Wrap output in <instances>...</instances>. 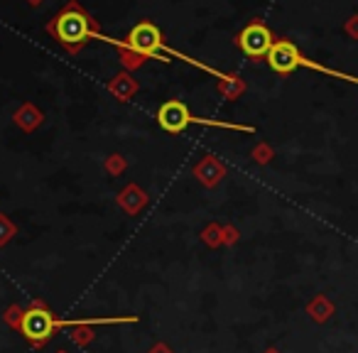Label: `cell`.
<instances>
[{
	"label": "cell",
	"instance_id": "6da1fadb",
	"mask_svg": "<svg viewBox=\"0 0 358 353\" xmlns=\"http://www.w3.org/2000/svg\"><path fill=\"white\" fill-rule=\"evenodd\" d=\"M91 40H103V42H108V45L125 47V50H133L135 55L148 57V59L169 62L167 57H174V59L187 62V64L196 66V69L206 71V74H214L216 79H231V76H226L224 71L214 69V66H206L204 62L192 59V57L185 55V52H177V50H172V47H167V45H164V40H162V32H159L152 22H140V25H135L125 40H113V37H106V35H101V32H94V37H91Z\"/></svg>",
	"mask_w": 358,
	"mask_h": 353
},
{
	"label": "cell",
	"instance_id": "7a4b0ae2",
	"mask_svg": "<svg viewBox=\"0 0 358 353\" xmlns=\"http://www.w3.org/2000/svg\"><path fill=\"white\" fill-rule=\"evenodd\" d=\"M138 322V317H106V319H64V322H57L47 309H30L22 317V333H25L30 341H45L52 336L55 329L62 326H89V324H133Z\"/></svg>",
	"mask_w": 358,
	"mask_h": 353
},
{
	"label": "cell",
	"instance_id": "3957f363",
	"mask_svg": "<svg viewBox=\"0 0 358 353\" xmlns=\"http://www.w3.org/2000/svg\"><path fill=\"white\" fill-rule=\"evenodd\" d=\"M265 59H268L270 69L278 71V74H289V71H294L297 66H307V69L322 71V74L334 76V79L348 81V84H358V76L343 74V71H334V69H329V66L307 59V57H304L289 40H278V42H275V45L270 47V52H268V57H265Z\"/></svg>",
	"mask_w": 358,
	"mask_h": 353
},
{
	"label": "cell",
	"instance_id": "277c9868",
	"mask_svg": "<svg viewBox=\"0 0 358 353\" xmlns=\"http://www.w3.org/2000/svg\"><path fill=\"white\" fill-rule=\"evenodd\" d=\"M52 32H55L62 45L81 47L86 40L94 37L96 30H94V20H91L79 6H69L66 10H62L59 15H57L55 25H52Z\"/></svg>",
	"mask_w": 358,
	"mask_h": 353
},
{
	"label": "cell",
	"instance_id": "5b68a950",
	"mask_svg": "<svg viewBox=\"0 0 358 353\" xmlns=\"http://www.w3.org/2000/svg\"><path fill=\"white\" fill-rule=\"evenodd\" d=\"M273 45H275L273 32H270L263 22H253V25H248L238 35V47L243 50V55L253 57V59H258V57H268V52Z\"/></svg>",
	"mask_w": 358,
	"mask_h": 353
},
{
	"label": "cell",
	"instance_id": "8992f818",
	"mask_svg": "<svg viewBox=\"0 0 358 353\" xmlns=\"http://www.w3.org/2000/svg\"><path fill=\"white\" fill-rule=\"evenodd\" d=\"M189 108L185 103H179V101H167V103L159 106L157 110V120L167 133H182L185 128H189Z\"/></svg>",
	"mask_w": 358,
	"mask_h": 353
}]
</instances>
